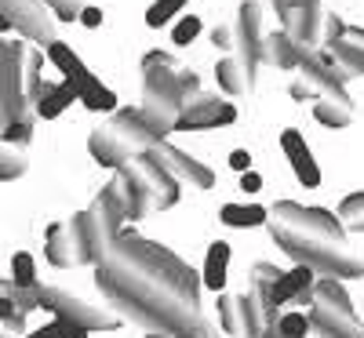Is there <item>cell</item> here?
Listing matches in <instances>:
<instances>
[{"instance_id":"obj_1","label":"cell","mask_w":364,"mask_h":338,"mask_svg":"<svg viewBox=\"0 0 364 338\" xmlns=\"http://www.w3.org/2000/svg\"><path fill=\"white\" fill-rule=\"evenodd\" d=\"M95 284L120 313L149 331H164L175 338L208 324L200 317L204 280L197 269L175 251L139 236L135 229L120 233L109 244L106 262L95 266Z\"/></svg>"},{"instance_id":"obj_2","label":"cell","mask_w":364,"mask_h":338,"mask_svg":"<svg viewBox=\"0 0 364 338\" xmlns=\"http://www.w3.org/2000/svg\"><path fill=\"white\" fill-rule=\"evenodd\" d=\"M269 236L281 244L299 266L328 273L331 280H357L364 276V258L350 248L339 214L324 207H306L295 200H277L269 207Z\"/></svg>"},{"instance_id":"obj_3","label":"cell","mask_w":364,"mask_h":338,"mask_svg":"<svg viewBox=\"0 0 364 338\" xmlns=\"http://www.w3.org/2000/svg\"><path fill=\"white\" fill-rule=\"evenodd\" d=\"M182 66L171 51H149L142 55V120L149 124L157 138H168L178 124V113L186 106V99H193L182 87Z\"/></svg>"},{"instance_id":"obj_4","label":"cell","mask_w":364,"mask_h":338,"mask_svg":"<svg viewBox=\"0 0 364 338\" xmlns=\"http://www.w3.org/2000/svg\"><path fill=\"white\" fill-rule=\"evenodd\" d=\"M117 178H120V186H124V214L132 222L178 204V178L154 157V153H142L132 164H124L117 171Z\"/></svg>"},{"instance_id":"obj_5","label":"cell","mask_w":364,"mask_h":338,"mask_svg":"<svg viewBox=\"0 0 364 338\" xmlns=\"http://www.w3.org/2000/svg\"><path fill=\"white\" fill-rule=\"evenodd\" d=\"M161 138L149 131V124L142 120L139 109H117L106 124H99L87 135V153L95 157L99 168H113L120 171L124 164H132L135 157L149 153Z\"/></svg>"},{"instance_id":"obj_6","label":"cell","mask_w":364,"mask_h":338,"mask_svg":"<svg viewBox=\"0 0 364 338\" xmlns=\"http://www.w3.org/2000/svg\"><path fill=\"white\" fill-rule=\"evenodd\" d=\"M306 317L317 338H364V324L353 313L343 280H331V276L314 284V302Z\"/></svg>"},{"instance_id":"obj_7","label":"cell","mask_w":364,"mask_h":338,"mask_svg":"<svg viewBox=\"0 0 364 338\" xmlns=\"http://www.w3.org/2000/svg\"><path fill=\"white\" fill-rule=\"evenodd\" d=\"M26 40L0 37V131L8 120H33V106L26 99Z\"/></svg>"},{"instance_id":"obj_8","label":"cell","mask_w":364,"mask_h":338,"mask_svg":"<svg viewBox=\"0 0 364 338\" xmlns=\"http://www.w3.org/2000/svg\"><path fill=\"white\" fill-rule=\"evenodd\" d=\"M41 310L55 313V320L73 324V327H84V331H117V327H120V317L106 313L102 305L84 302V298L73 295V291L48 288V284H41Z\"/></svg>"},{"instance_id":"obj_9","label":"cell","mask_w":364,"mask_h":338,"mask_svg":"<svg viewBox=\"0 0 364 338\" xmlns=\"http://www.w3.org/2000/svg\"><path fill=\"white\" fill-rule=\"evenodd\" d=\"M8 29H15L26 40L44 44V48L51 40H58L55 22L41 0H0V33H8Z\"/></svg>"},{"instance_id":"obj_10","label":"cell","mask_w":364,"mask_h":338,"mask_svg":"<svg viewBox=\"0 0 364 338\" xmlns=\"http://www.w3.org/2000/svg\"><path fill=\"white\" fill-rule=\"evenodd\" d=\"M266 8H262V0H245L237 11V26H233V37H237V58H240V66H245L252 77H255V66L262 62V44H266Z\"/></svg>"},{"instance_id":"obj_11","label":"cell","mask_w":364,"mask_h":338,"mask_svg":"<svg viewBox=\"0 0 364 338\" xmlns=\"http://www.w3.org/2000/svg\"><path fill=\"white\" fill-rule=\"evenodd\" d=\"M237 120V106L219 99V95H204L197 91L193 99H186L178 113V124L175 131H211V128H223V124H233Z\"/></svg>"},{"instance_id":"obj_12","label":"cell","mask_w":364,"mask_h":338,"mask_svg":"<svg viewBox=\"0 0 364 338\" xmlns=\"http://www.w3.org/2000/svg\"><path fill=\"white\" fill-rule=\"evenodd\" d=\"M154 157L175 175V178H182V182H190V186H197V190H211L215 186V171H211L208 164H200L197 157H190L186 149H178V146H171L168 138H161L154 149Z\"/></svg>"},{"instance_id":"obj_13","label":"cell","mask_w":364,"mask_h":338,"mask_svg":"<svg viewBox=\"0 0 364 338\" xmlns=\"http://www.w3.org/2000/svg\"><path fill=\"white\" fill-rule=\"evenodd\" d=\"M281 29L306 51H317L324 40V15L321 4H302V8H288L281 11Z\"/></svg>"},{"instance_id":"obj_14","label":"cell","mask_w":364,"mask_h":338,"mask_svg":"<svg viewBox=\"0 0 364 338\" xmlns=\"http://www.w3.org/2000/svg\"><path fill=\"white\" fill-rule=\"evenodd\" d=\"M44 255H48V262H51V266H58V269H70V266H87V262H84V248H80V236H77L73 219H66V222H55V226L48 229Z\"/></svg>"},{"instance_id":"obj_15","label":"cell","mask_w":364,"mask_h":338,"mask_svg":"<svg viewBox=\"0 0 364 338\" xmlns=\"http://www.w3.org/2000/svg\"><path fill=\"white\" fill-rule=\"evenodd\" d=\"M314 269L310 266H295V269H288V273H281L277 276V284H273V291H269V310L277 313L281 305H288V302H295L302 291H314Z\"/></svg>"},{"instance_id":"obj_16","label":"cell","mask_w":364,"mask_h":338,"mask_svg":"<svg viewBox=\"0 0 364 338\" xmlns=\"http://www.w3.org/2000/svg\"><path fill=\"white\" fill-rule=\"evenodd\" d=\"M302 55H306V48H299L284 29H281V33H269L266 44H262V62L277 66V70H299Z\"/></svg>"},{"instance_id":"obj_17","label":"cell","mask_w":364,"mask_h":338,"mask_svg":"<svg viewBox=\"0 0 364 338\" xmlns=\"http://www.w3.org/2000/svg\"><path fill=\"white\" fill-rule=\"evenodd\" d=\"M226 269H230V244H226V240H215V244L208 248V258H204V269H200L204 288L215 291V295H223V288H226Z\"/></svg>"},{"instance_id":"obj_18","label":"cell","mask_w":364,"mask_h":338,"mask_svg":"<svg viewBox=\"0 0 364 338\" xmlns=\"http://www.w3.org/2000/svg\"><path fill=\"white\" fill-rule=\"evenodd\" d=\"M80 95H77V80H63V84H51L48 91H44V99L33 106V113L37 116H44V120H55V116H63V109L66 106H73Z\"/></svg>"},{"instance_id":"obj_19","label":"cell","mask_w":364,"mask_h":338,"mask_svg":"<svg viewBox=\"0 0 364 338\" xmlns=\"http://www.w3.org/2000/svg\"><path fill=\"white\" fill-rule=\"evenodd\" d=\"M77 95H80V102L87 109H95V113H113L117 109V95L109 87H102V80L91 77V73L77 77Z\"/></svg>"},{"instance_id":"obj_20","label":"cell","mask_w":364,"mask_h":338,"mask_svg":"<svg viewBox=\"0 0 364 338\" xmlns=\"http://www.w3.org/2000/svg\"><path fill=\"white\" fill-rule=\"evenodd\" d=\"M215 80H219V87L226 91L230 99L245 95V91H252V84H255V77L240 66V58H223V62L215 66Z\"/></svg>"},{"instance_id":"obj_21","label":"cell","mask_w":364,"mask_h":338,"mask_svg":"<svg viewBox=\"0 0 364 338\" xmlns=\"http://www.w3.org/2000/svg\"><path fill=\"white\" fill-rule=\"evenodd\" d=\"M219 219L233 229H252V226H266L269 222V211L259 204H226L219 211Z\"/></svg>"},{"instance_id":"obj_22","label":"cell","mask_w":364,"mask_h":338,"mask_svg":"<svg viewBox=\"0 0 364 338\" xmlns=\"http://www.w3.org/2000/svg\"><path fill=\"white\" fill-rule=\"evenodd\" d=\"M314 116L324 128H350L353 120V102H339V99H314Z\"/></svg>"},{"instance_id":"obj_23","label":"cell","mask_w":364,"mask_h":338,"mask_svg":"<svg viewBox=\"0 0 364 338\" xmlns=\"http://www.w3.org/2000/svg\"><path fill=\"white\" fill-rule=\"evenodd\" d=\"M44 58L55 66V70H63V77H70V80H77V77H84L87 70H84V62L73 55V48L66 44V40H51L48 48H44Z\"/></svg>"},{"instance_id":"obj_24","label":"cell","mask_w":364,"mask_h":338,"mask_svg":"<svg viewBox=\"0 0 364 338\" xmlns=\"http://www.w3.org/2000/svg\"><path fill=\"white\" fill-rule=\"evenodd\" d=\"M219 327L230 338H245V302H240V295H219Z\"/></svg>"},{"instance_id":"obj_25","label":"cell","mask_w":364,"mask_h":338,"mask_svg":"<svg viewBox=\"0 0 364 338\" xmlns=\"http://www.w3.org/2000/svg\"><path fill=\"white\" fill-rule=\"evenodd\" d=\"M26 168H29L26 149L0 142V182H8V178H22V175H26Z\"/></svg>"},{"instance_id":"obj_26","label":"cell","mask_w":364,"mask_h":338,"mask_svg":"<svg viewBox=\"0 0 364 338\" xmlns=\"http://www.w3.org/2000/svg\"><path fill=\"white\" fill-rule=\"evenodd\" d=\"M288 160H291V168H295V178H299L306 190H317V186H321V168H317V160H314L310 149H299L295 157H288Z\"/></svg>"},{"instance_id":"obj_27","label":"cell","mask_w":364,"mask_h":338,"mask_svg":"<svg viewBox=\"0 0 364 338\" xmlns=\"http://www.w3.org/2000/svg\"><path fill=\"white\" fill-rule=\"evenodd\" d=\"M273 334H277V338H310L314 327H310L306 313H281L277 324H273Z\"/></svg>"},{"instance_id":"obj_28","label":"cell","mask_w":364,"mask_h":338,"mask_svg":"<svg viewBox=\"0 0 364 338\" xmlns=\"http://www.w3.org/2000/svg\"><path fill=\"white\" fill-rule=\"evenodd\" d=\"M11 284L15 288H37V258L29 255V251H18L11 258Z\"/></svg>"},{"instance_id":"obj_29","label":"cell","mask_w":364,"mask_h":338,"mask_svg":"<svg viewBox=\"0 0 364 338\" xmlns=\"http://www.w3.org/2000/svg\"><path fill=\"white\" fill-rule=\"evenodd\" d=\"M182 8H186V0H157L154 8L146 11V26H154V29H161V26H168Z\"/></svg>"},{"instance_id":"obj_30","label":"cell","mask_w":364,"mask_h":338,"mask_svg":"<svg viewBox=\"0 0 364 338\" xmlns=\"http://www.w3.org/2000/svg\"><path fill=\"white\" fill-rule=\"evenodd\" d=\"M0 142L26 149L29 142H33V120H8V128L0 131Z\"/></svg>"},{"instance_id":"obj_31","label":"cell","mask_w":364,"mask_h":338,"mask_svg":"<svg viewBox=\"0 0 364 338\" xmlns=\"http://www.w3.org/2000/svg\"><path fill=\"white\" fill-rule=\"evenodd\" d=\"M41 4H44L48 11H55V18L73 22V18H80V11L87 8V0H41Z\"/></svg>"},{"instance_id":"obj_32","label":"cell","mask_w":364,"mask_h":338,"mask_svg":"<svg viewBox=\"0 0 364 338\" xmlns=\"http://www.w3.org/2000/svg\"><path fill=\"white\" fill-rule=\"evenodd\" d=\"M357 219H364V190H357V193H346L343 197V204H339V222H357Z\"/></svg>"},{"instance_id":"obj_33","label":"cell","mask_w":364,"mask_h":338,"mask_svg":"<svg viewBox=\"0 0 364 338\" xmlns=\"http://www.w3.org/2000/svg\"><path fill=\"white\" fill-rule=\"evenodd\" d=\"M197 37H200V18H197V15H186V18H178V26H175L171 40H175L178 48H186V44H193Z\"/></svg>"},{"instance_id":"obj_34","label":"cell","mask_w":364,"mask_h":338,"mask_svg":"<svg viewBox=\"0 0 364 338\" xmlns=\"http://www.w3.org/2000/svg\"><path fill=\"white\" fill-rule=\"evenodd\" d=\"M339 44H346V48H350L353 55H360V58H364V29H357V26H346V29H343V40H339Z\"/></svg>"},{"instance_id":"obj_35","label":"cell","mask_w":364,"mask_h":338,"mask_svg":"<svg viewBox=\"0 0 364 338\" xmlns=\"http://www.w3.org/2000/svg\"><path fill=\"white\" fill-rule=\"evenodd\" d=\"M211 44H215L219 51H230V48H237L233 26H215V29H211Z\"/></svg>"},{"instance_id":"obj_36","label":"cell","mask_w":364,"mask_h":338,"mask_svg":"<svg viewBox=\"0 0 364 338\" xmlns=\"http://www.w3.org/2000/svg\"><path fill=\"white\" fill-rule=\"evenodd\" d=\"M281 149L288 153V157H295L299 149H306V138H302L295 128H288V131H281Z\"/></svg>"},{"instance_id":"obj_37","label":"cell","mask_w":364,"mask_h":338,"mask_svg":"<svg viewBox=\"0 0 364 338\" xmlns=\"http://www.w3.org/2000/svg\"><path fill=\"white\" fill-rule=\"evenodd\" d=\"M26 338H66V324L63 320H51V324H44L37 331H29Z\"/></svg>"},{"instance_id":"obj_38","label":"cell","mask_w":364,"mask_h":338,"mask_svg":"<svg viewBox=\"0 0 364 338\" xmlns=\"http://www.w3.org/2000/svg\"><path fill=\"white\" fill-rule=\"evenodd\" d=\"M80 26H87V29H99L102 26V8H95V4H87L84 11H80V18H77Z\"/></svg>"},{"instance_id":"obj_39","label":"cell","mask_w":364,"mask_h":338,"mask_svg":"<svg viewBox=\"0 0 364 338\" xmlns=\"http://www.w3.org/2000/svg\"><path fill=\"white\" fill-rule=\"evenodd\" d=\"M230 168H237L240 175L252 171V153H248V149H233V153H230Z\"/></svg>"},{"instance_id":"obj_40","label":"cell","mask_w":364,"mask_h":338,"mask_svg":"<svg viewBox=\"0 0 364 338\" xmlns=\"http://www.w3.org/2000/svg\"><path fill=\"white\" fill-rule=\"evenodd\" d=\"M288 91H291V99H295V102H306V99H317V95H314V91H310V84H306V80H302V77H295Z\"/></svg>"},{"instance_id":"obj_41","label":"cell","mask_w":364,"mask_h":338,"mask_svg":"<svg viewBox=\"0 0 364 338\" xmlns=\"http://www.w3.org/2000/svg\"><path fill=\"white\" fill-rule=\"evenodd\" d=\"M240 190H245V193H259L262 190V175L259 171H245V175H240Z\"/></svg>"},{"instance_id":"obj_42","label":"cell","mask_w":364,"mask_h":338,"mask_svg":"<svg viewBox=\"0 0 364 338\" xmlns=\"http://www.w3.org/2000/svg\"><path fill=\"white\" fill-rule=\"evenodd\" d=\"M175 338H223V334L211 327V324H204L200 331H186V334H175Z\"/></svg>"},{"instance_id":"obj_43","label":"cell","mask_w":364,"mask_h":338,"mask_svg":"<svg viewBox=\"0 0 364 338\" xmlns=\"http://www.w3.org/2000/svg\"><path fill=\"white\" fill-rule=\"evenodd\" d=\"M277 11H288V8H302V4H321V0H273Z\"/></svg>"},{"instance_id":"obj_44","label":"cell","mask_w":364,"mask_h":338,"mask_svg":"<svg viewBox=\"0 0 364 338\" xmlns=\"http://www.w3.org/2000/svg\"><path fill=\"white\" fill-rule=\"evenodd\" d=\"M91 331H84V327H73V324H66V338H87Z\"/></svg>"},{"instance_id":"obj_45","label":"cell","mask_w":364,"mask_h":338,"mask_svg":"<svg viewBox=\"0 0 364 338\" xmlns=\"http://www.w3.org/2000/svg\"><path fill=\"white\" fill-rule=\"evenodd\" d=\"M350 229H353V233H364V219H357V222H350Z\"/></svg>"},{"instance_id":"obj_46","label":"cell","mask_w":364,"mask_h":338,"mask_svg":"<svg viewBox=\"0 0 364 338\" xmlns=\"http://www.w3.org/2000/svg\"><path fill=\"white\" fill-rule=\"evenodd\" d=\"M0 338H18L15 331H8V327H0Z\"/></svg>"},{"instance_id":"obj_47","label":"cell","mask_w":364,"mask_h":338,"mask_svg":"<svg viewBox=\"0 0 364 338\" xmlns=\"http://www.w3.org/2000/svg\"><path fill=\"white\" fill-rule=\"evenodd\" d=\"M146 338H171V334H161V331H149Z\"/></svg>"},{"instance_id":"obj_48","label":"cell","mask_w":364,"mask_h":338,"mask_svg":"<svg viewBox=\"0 0 364 338\" xmlns=\"http://www.w3.org/2000/svg\"><path fill=\"white\" fill-rule=\"evenodd\" d=\"M314 338H317V334H314Z\"/></svg>"}]
</instances>
